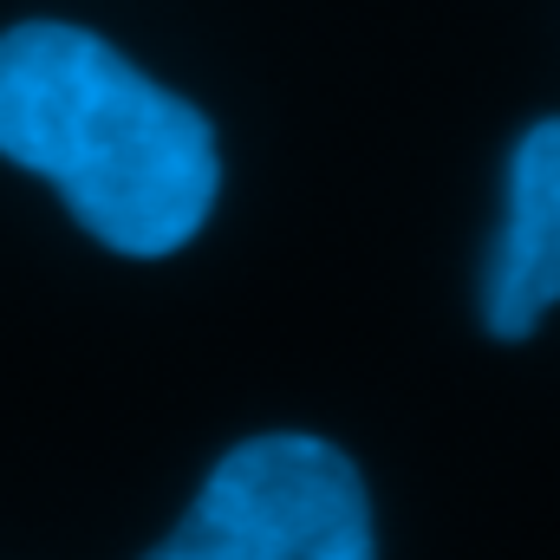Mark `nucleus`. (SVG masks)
<instances>
[{"mask_svg": "<svg viewBox=\"0 0 560 560\" xmlns=\"http://www.w3.org/2000/svg\"><path fill=\"white\" fill-rule=\"evenodd\" d=\"M0 156L46 176L112 255L163 261L215 209V125L85 26L0 33Z\"/></svg>", "mask_w": 560, "mask_h": 560, "instance_id": "obj_1", "label": "nucleus"}, {"mask_svg": "<svg viewBox=\"0 0 560 560\" xmlns=\"http://www.w3.org/2000/svg\"><path fill=\"white\" fill-rule=\"evenodd\" d=\"M143 560H378V541L346 450L280 430L235 443Z\"/></svg>", "mask_w": 560, "mask_h": 560, "instance_id": "obj_2", "label": "nucleus"}, {"mask_svg": "<svg viewBox=\"0 0 560 560\" xmlns=\"http://www.w3.org/2000/svg\"><path fill=\"white\" fill-rule=\"evenodd\" d=\"M560 300V118H541L509 156V209L482 287V326L528 339Z\"/></svg>", "mask_w": 560, "mask_h": 560, "instance_id": "obj_3", "label": "nucleus"}]
</instances>
